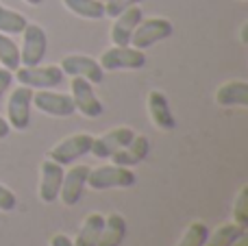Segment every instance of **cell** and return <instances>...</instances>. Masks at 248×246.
Here are the masks:
<instances>
[{
	"label": "cell",
	"instance_id": "cell-34",
	"mask_svg": "<svg viewBox=\"0 0 248 246\" xmlns=\"http://www.w3.org/2000/svg\"><path fill=\"white\" fill-rule=\"evenodd\" d=\"M100 2H107V0H100Z\"/></svg>",
	"mask_w": 248,
	"mask_h": 246
},
{
	"label": "cell",
	"instance_id": "cell-7",
	"mask_svg": "<svg viewBox=\"0 0 248 246\" xmlns=\"http://www.w3.org/2000/svg\"><path fill=\"white\" fill-rule=\"evenodd\" d=\"M33 92L31 87L20 85L11 92L7 100V118L9 126L16 131H24L31 124V105H33Z\"/></svg>",
	"mask_w": 248,
	"mask_h": 246
},
{
	"label": "cell",
	"instance_id": "cell-4",
	"mask_svg": "<svg viewBox=\"0 0 248 246\" xmlns=\"http://www.w3.org/2000/svg\"><path fill=\"white\" fill-rule=\"evenodd\" d=\"M65 74L61 72L59 65H20L16 70V78L20 81V85H26L31 90H52L63 81Z\"/></svg>",
	"mask_w": 248,
	"mask_h": 246
},
{
	"label": "cell",
	"instance_id": "cell-13",
	"mask_svg": "<svg viewBox=\"0 0 248 246\" xmlns=\"http://www.w3.org/2000/svg\"><path fill=\"white\" fill-rule=\"evenodd\" d=\"M87 174H90V166H74L72 170L63 172V181H61L59 199L63 200V205L72 207L81 200L83 192L87 187Z\"/></svg>",
	"mask_w": 248,
	"mask_h": 246
},
{
	"label": "cell",
	"instance_id": "cell-24",
	"mask_svg": "<svg viewBox=\"0 0 248 246\" xmlns=\"http://www.w3.org/2000/svg\"><path fill=\"white\" fill-rule=\"evenodd\" d=\"M207 238H209V227L205 222H201V220L189 222V227L185 229L179 246H205Z\"/></svg>",
	"mask_w": 248,
	"mask_h": 246
},
{
	"label": "cell",
	"instance_id": "cell-12",
	"mask_svg": "<svg viewBox=\"0 0 248 246\" xmlns=\"http://www.w3.org/2000/svg\"><path fill=\"white\" fill-rule=\"evenodd\" d=\"M61 181H63V166L52 159L42 161L39 166V199L42 203L50 205L59 199Z\"/></svg>",
	"mask_w": 248,
	"mask_h": 246
},
{
	"label": "cell",
	"instance_id": "cell-16",
	"mask_svg": "<svg viewBox=\"0 0 248 246\" xmlns=\"http://www.w3.org/2000/svg\"><path fill=\"white\" fill-rule=\"evenodd\" d=\"M150 153V142L146 135H137L131 139V142L126 144L124 148L116 153V155H111V161L118 166H124V168H133V166L141 164V161L148 157Z\"/></svg>",
	"mask_w": 248,
	"mask_h": 246
},
{
	"label": "cell",
	"instance_id": "cell-20",
	"mask_svg": "<svg viewBox=\"0 0 248 246\" xmlns=\"http://www.w3.org/2000/svg\"><path fill=\"white\" fill-rule=\"evenodd\" d=\"M65 9L70 13L85 20H103L105 17V2L100 0H63Z\"/></svg>",
	"mask_w": 248,
	"mask_h": 246
},
{
	"label": "cell",
	"instance_id": "cell-15",
	"mask_svg": "<svg viewBox=\"0 0 248 246\" xmlns=\"http://www.w3.org/2000/svg\"><path fill=\"white\" fill-rule=\"evenodd\" d=\"M144 20V11L140 7H131L116 15V22L111 26V42L113 46H131V35L137 29V24Z\"/></svg>",
	"mask_w": 248,
	"mask_h": 246
},
{
	"label": "cell",
	"instance_id": "cell-11",
	"mask_svg": "<svg viewBox=\"0 0 248 246\" xmlns=\"http://www.w3.org/2000/svg\"><path fill=\"white\" fill-rule=\"evenodd\" d=\"M133 138H135V131L131 126H116V129L103 133L100 138H94L90 153L98 159H111V155H116L120 148L126 146Z\"/></svg>",
	"mask_w": 248,
	"mask_h": 246
},
{
	"label": "cell",
	"instance_id": "cell-14",
	"mask_svg": "<svg viewBox=\"0 0 248 246\" xmlns=\"http://www.w3.org/2000/svg\"><path fill=\"white\" fill-rule=\"evenodd\" d=\"M146 107H148V116L153 120V124L161 131H172L176 129V118L170 109V103H168V96L159 90H153L148 94V100H146Z\"/></svg>",
	"mask_w": 248,
	"mask_h": 246
},
{
	"label": "cell",
	"instance_id": "cell-26",
	"mask_svg": "<svg viewBox=\"0 0 248 246\" xmlns=\"http://www.w3.org/2000/svg\"><path fill=\"white\" fill-rule=\"evenodd\" d=\"M141 0H107L105 2V15L109 17H116L120 15L122 11H126V9L135 7V4H140Z\"/></svg>",
	"mask_w": 248,
	"mask_h": 246
},
{
	"label": "cell",
	"instance_id": "cell-8",
	"mask_svg": "<svg viewBox=\"0 0 248 246\" xmlns=\"http://www.w3.org/2000/svg\"><path fill=\"white\" fill-rule=\"evenodd\" d=\"M61 72L68 77H78L90 81L92 85H98L105 81V70L100 68V63L96 59L87 55H65L59 63Z\"/></svg>",
	"mask_w": 248,
	"mask_h": 246
},
{
	"label": "cell",
	"instance_id": "cell-25",
	"mask_svg": "<svg viewBox=\"0 0 248 246\" xmlns=\"http://www.w3.org/2000/svg\"><path fill=\"white\" fill-rule=\"evenodd\" d=\"M233 222L246 227L248 225V185L240 190L235 199V207H233Z\"/></svg>",
	"mask_w": 248,
	"mask_h": 246
},
{
	"label": "cell",
	"instance_id": "cell-18",
	"mask_svg": "<svg viewBox=\"0 0 248 246\" xmlns=\"http://www.w3.org/2000/svg\"><path fill=\"white\" fill-rule=\"evenodd\" d=\"M124 238H126V220H124L122 214L113 212L105 216V225L96 246H120Z\"/></svg>",
	"mask_w": 248,
	"mask_h": 246
},
{
	"label": "cell",
	"instance_id": "cell-17",
	"mask_svg": "<svg viewBox=\"0 0 248 246\" xmlns=\"http://www.w3.org/2000/svg\"><path fill=\"white\" fill-rule=\"evenodd\" d=\"M216 103L220 107H248V83L229 81L216 90Z\"/></svg>",
	"mask_w": 248,
	"mask_h": 246
},
{
	"label": "cell",
	"instance_id": "cell-33",
	"mask_svg": "<svg viewBox=\"0 0 248 246\" xmlns=\"http://www.w3.org/2000/svg\"><path fill=\"white\" fill-rule=\"evenodd\" d=\"M26 4H31V7H37V4H42L44 0H24Z\"/></svg>",
	"mask_w": 248,
	"mask_h": 246
},
{
	"label": "cell",
	"instance_id": "cell-19",
	"mask_svg": "<svg viewBox=\"0 0 248 246\" xmlns=\"http://www.w3.org/2000/svg\"><path fill=\"white\" fill-rule=\"evenodd\" d=\"M105 225V216L98 212L90 214V216L83 220L81 229H78V235L74 240V246H96L100 238V231H103Z\"/></svg>",
	"mask_w": 248,
	"mask_h": 246
},
{
	"label": "cell",
	"instance_id": "cell-27",
	"mask_svg": "<svg viewBox=\"0 0 248 246\" xmlns=\"http://www.w3.org/2000/svg\"><path fill=\"white\" fill-rule=\"evenodd\" d=\"M17 207V196L0 183V212H13Z\"/></svg>",
	"mask_w": 248,
	"mask_h": 246
},
{
	"label": "cell",
	"instance_id": "cell-6",
	"mask_svg": "<svg viewBox=\"0 0 248 246\" xmlns=\"http://www.w3.org/2000/svg\"><path fill=\"white\" fill-rule=\"evenodd\" d=\"M92 142H94V138H92L90 133L68 135L65 139H61L59 144H55V146L50 148V153H48V159L57 161V164H61V166L74 164L77 159L85 157L87 153L92 151Z\"/></svg>",
	"mask_w": 248,
	"mask_h": 246
},
{
	"label": "cell",
	"instance_id": "cell-2",
	"mask_svg": "<svg viewBox=\"0 0 248 246\" xmlns=\"http://www.w3.org/2000/svg\"><path fill=\"white\" fill-rule=\"evenodd\" d=\"M174 33V26L166 17H148L137 24V29L131 35V46L137 50H146V48L155 46V44L168 39Z\"/></svg>",
	"mask_w": 248,
	"mask_h": 246
},
{
	"label": "cell",
	"instance_id": "cell-28",
	"mask_svg": "<svg viewBox=\"0 0 248 246\" xmlns=\"http://www.w3.org/2000/svg\"><path fill=\"white\" fill-rule=\"evenodd\" d=\"M13 83V72L7 68H0V103H2L4 94L9 92V87H11Z\"/></svg>",
	"mask_w": 248,
	"mask_h": 246
},
{
	"label": "cell",
	"instance_id": "cell-30",
	"mask_svg": "<svg viewBox=\"0 0 248 246\" xmlns=\"http://www.w3.org/2000/svg\"><path fill=\"white\" fill-rule=\"evenodd\" d=\"M9 133H11V126H9V122L4 120L2 116H0V139H7Z\"/></svg>",
	"mask_w": 248,
	"mask_h": 246
},
{
	"label": "cell",
	"instance_id": "cell-3",
	"mask_svg": "<svg viewBox=\"0 0 248 246\" xmlns=\"http://www.w3.org/2000/svg\"><path fill=\"white\" fill-rule=\"evenodd\" d=\"M22 48H20V65H39L46 57L48 50V37L46 31L39 24H26L24 31H22Z\"/></svg>",
	"mask_w": 248,
	"mask_h": 246
},
{
	"label": "cell",
	"instance_id": "cell-5",
	"mask_svg": "<svg viewBox=\"0 0 248 246\" xmlns=\"http://www.w3.org/2000/svg\"><path fill=\"white\" fill-rule=\"evenodd\" d=\"M100 68L109 72L118 70H141L146 65V52L133 46H111L100 55Z\"/></svg>",
	"mask_w": 248,
	"mask_h": 246
},
{
	"label": "cell",
	"instance_id": "cell-10",
	"mask_svg": "<svg viewBox=\"0 0 248 246\" xmlns=\"http://www.w3.org/2000/svg\"><path fill=\"white\" fill-rule=\"evenodd\" d=\"M33 105L42 113L52 116V118H70L74 111H77L72 96L61 94V92H52V90L33 92Z\"/></svg>",
	"mask_w": 248,
	"mask_h": 246
},
{
	"label": "cell",
	"instance_id": "cell-1",
	"mask_svg": "<svg viewBox=\"0 0 248 246\" xmlns=\"http://www.w3.org/2000/svg\"><path fill=\"white\" fill-rule=\"evenodd\" d=\"M135 185V174L131 168H124L118 164L98 166V168H90L87 174V187L92 190H109V187H131Z\"/></svg>",
	"mask_w": 248,
	"mask_h": 246
},
{
	"label": "cell",
	"instance_id": "cell-23",
	"mask_svg": "<svg viewBox=\"0 0 248 246\" xmlns=\"http://www.w3.org/2000/svg\"><path fill=\"white\" fill-rule=\"evenodd\" d=\"M0 63H2V68L11 70V72H16L20 68V48L4 33H0Z\"/></svg>",
	"mask_w": 248,
	"mask_h": 246
},
{
	"label": "cell",
	"instance_id": "cell-31",
	"mask_svg": "<svg viewBox=\"0 0 248 246\" xmlns=\"http://www.w3.org/2000/svg\"><path fill=\"white\" fill-rule=\"evenodd\" d=\"M242 44H248V22L242 24Z\"/></svg>",
	"mask_w": 248,
	"mask_h": 246
},
{
	"label": "cell",
	"instance_id": "cell-22",
	"mask_svg": "<svg viewBox=\"0 0 248 246\" xmlns=\"http://www.w3.org/2000/svg\"><path fill=\"white\" fill-rule=\"evenodd\" d=\"M26 24H29V20H26L22 13H17V11H13V9L0 4V33L20 35Z\"/></svg>",
	"mask_w": 248,
	"mask_h": 246
},
{
	"label": "cell",
	"instance_id": "cell-9",
	"mask_svg": "<svg viewBox=\"0 0 248 246\" xmlns=\"http://www.w3.org/2000/svg\"><path fill=\"white\" fill-rule=\"evenodd\" d=\"M70 96L74 100V107H77L78 113H83L85 118H100L105 111L103 103L98 100L94 87H92L90 81L85 78L72 77V83H70Z\"/></svg>",
	"mask_w": 248,
	"mask_h": 246
},
{
	"label": "cell",
	"instance_id": "cell-32",
	"mask_svg": "<svg viewBox=\"0 0 248 246\" xmlns=\"http://www.w3.org/2000/svg\"><path fill=\"white\" fill-rule=\"evenodd\" d=\"M233 246H248V238H246V233L244 235H240V238L233 242Z\"/></svg>",
	"mask_w": 248,
	"mask_h": 246
},
{
	"label": "cell",
	"instance_id": "cell-21",
	"mask_svg": "<svg viewBox=\"0 0 248 246\" xmlns=\"http://www.w3.org/2000/svg\"><path fill=\"white\" fill-rule=\"evenodd\" d=\"M244 233H246V227L237 225V222H224L214 233L209 231V238H207L205 246H233V242Z\"/></svg>",
	"mask_w": 248,
	"mask_h": 246
},
{
	"label": "cell",
	"instance_id": "cell-29",
	"mask_svg": "<svg viewBox=\"0 0 248 246\" xmlns=\"http://www.w3.org/2000/svg\"><path fill=\"white\" fill-rule=\"evenodd\" d=\"M50 246H74V242L65 233H57V235H52Z\"/></svg>",
	"mask_w": 248,
	"mask_h": 246
}]
</instances>
